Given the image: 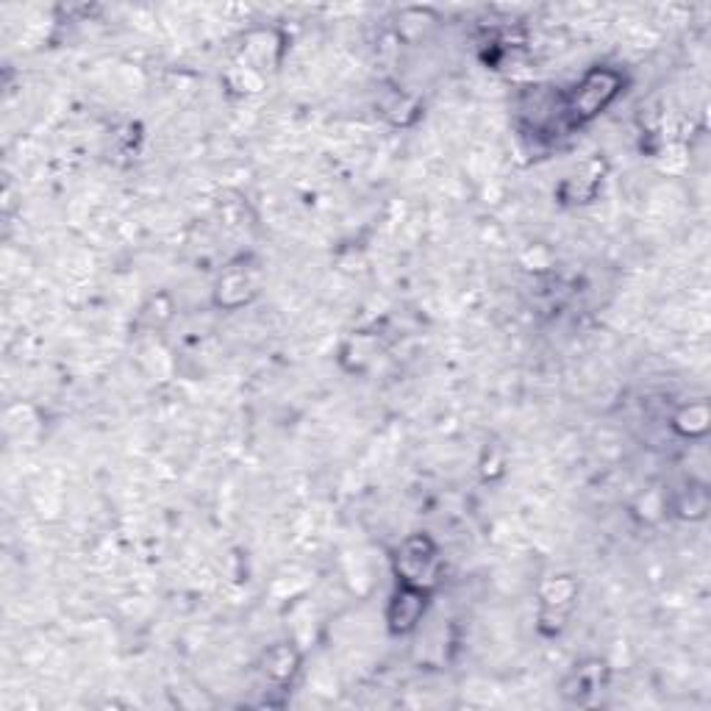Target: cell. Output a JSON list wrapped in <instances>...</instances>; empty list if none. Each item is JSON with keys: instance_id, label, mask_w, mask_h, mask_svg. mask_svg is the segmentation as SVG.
<instances>
[{"instance_id": "3", "label": "cell", "mask_w": 711, "mask_h": 711, "mask_svg": "<svg viewBox=\"0 0 711 711\" xmlns=\"http://www.w3.org/2000/svg\"><path fill=\"white\" fill-rule=\"evenodd\" d=\"M425 590H419V586H408V584H401V590L392 595L389 601V612H386V620H389V629L395 631V634H406V631H412L414 625L419 623V618H423L425 612Z\"/></svg>"}, {"instance_id": "4", "label": "cell", "mask_w": 711, "mask_h": 711, "mask_svg": "<svg viewBox=\"0 0 711 711\" xmlns=\"http://www.w3.org/2000/svg\"><path fill=\"white\" fill-rule=\"evenodd\" d=\"M295 668H298V656H295L287 645L273 648V651L265 656V673L270 675V679H278V681L289 679V675L295 673Z\"/></svg>"}, {"instance_id": "2", "label": "cell", "mask_w": 711, "mask_h": 711, "mask_svg": "<svg viewBox=\"0 0 711 711\" xmlns=\"http://www.w3.org/2000/svg\"><path fill=\"white\" fill-rule=\"evenodd\" d=\"M436 570V547L428 536H412V540L403 542V547L397 551V575H401V584L408 586H428L434 581Z\"/></svg>"}, {"instance_id": "1", "label": "cell", "mask_w": 711, "mask_h": 711, "mask_svg": "<svg viewBox=\"0 0 711 711\" xmlns=\"http://www.w3.org/2000/svg\"><path fill=\"white\" fill-rule=\"evenodd\" d=\"M620 89H623L620 72L609 70V67H598V70L586 72L570 92L562 95L564 115H567L570 126L579 128L584 122H590L592 117L601 115L618 98Z\"/></svg>"}]
</instances>
